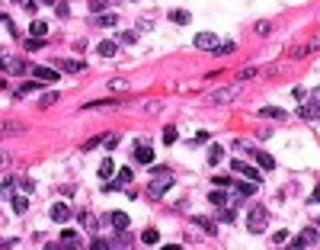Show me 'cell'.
Wrapping results in <instances>:
<instances>
[{
  "instance_id": "6da1fadb",
  "label": "cell",
  "mask_w": 320,
  "mask_h": 250,
  "mask_svg": "<svg viewBox=\"0 0 320 250\" xmlns=\"http://www.w3.org/2000/svg\"><path fill=\"white\" fill-rule=\"evenodd\" d=\"M173 186V176H170V170H154V180H151V186H147V196L151 199H160L163 192Z\"/></svg>"
},
{
  "instance_id": "7a4b0ae2",
  "label": "cell",
  "mask_w": 320,
  "mask_h": 250,
  "mask_svg": "<svg viewBox=\"0 0 320 250\" xmlns=\"http://www.w3.org/2000/svg\"><path fill=\"white\" fill-rule=\"evenodd\" d=\"M269 225V212L263 209V205H253L250 215H247V231H253V234H263Z\"/></svg>"
},
{
  "instance_id": "3957f363",
  "label": "cell",
  "mask_w": 320,
  "mask_h": 250,
  "mask_svg": "<svg viewBox=\"0 0 320 250\" xmlns=\"http://www.w3.org/2000/svg\"><path fill=\"white\" fill-rule=\"evenodd\" d=\"M231 170H234V176H244V180H250V183H259L263 176H259V170L253 164H244V160H231Z\"/></svg>"
},
{
  "instance_id": "277c9868",
  "label": "cell",
  "mask_w": 320,
  "mask_h": 250,
  "mask_svg": "<svg viewBox=\"0 0 320 250\" xmlns=\"http://www.w3.org/2000/svg\"><path fill=\"white\" fill-rule=\"evenodd\" d=\"M234 96H240V83L224 87V90H214V93H212V103H214V106H224V103H231Z\"/></svg>"
},
{
  "instance_id": "5b68a950",
  "label": "cell",
  "mask_w": 320,
  "mask_h": 250,
  "mask_svg": "<svg viewBox=\"0 0 320 250\" xmlns=\"http://www.w3.org/2000/svg\"><path fill=\"white\" fill-rule=\"evenodd\" d=\"M317 113H320V87L311 93V99H307L304 106L298 109V115H301V119H311V115H317Z\"/></svg>"
},
{
  "instance_id": "8992f818",
  "label": "cell",
  "mask_w": 320,
  "mask_h": 250,
  "mask_svg": "<svg viewBox=\"0 0 320 250\" xmlns=\"http://www.w3.org/2000/svg\"><path fill=\"white\" fill-rule=\"evenodd\" d=\"M192 45H196V48H202V52H214V48L221 45V42H218V36H214V32H198Z\"/></svg>"
},
{
  "instance_id": "52a82bcc",
  "label": "cell",
  "mask_w": 320,
  "mask_h": 250,
  "mask_svg": "<svg viewBox=\"0 0 320 250\" xmlns=\"http://www.w3.org/2000/svg\"><path fill=\"white\" fill-rule=\"evenodd\" d=\"M314 241H317V231H314V228H304V231H301V234L291 241V247H295V250H301V247H314Z\"/></svg>"
},
{
  "instance_id": "ba28073f",
  "label": "cell",
  "mask_w": 320,
  "mask_h": 250,
  "mask_svg": "<svg viewBox=\"0 0 320 250\" xmlns=\"http://www.w3.org/2000/svg\"><path fill=\"white\" fill-rule=\"evenodd\" d=\"M256 192V183H250V180H237L234 183V199H247V196H253Z\"/></svg>"
},
{
  "instance_id": "9c48e42d",
  "label": "cell",
  "mask_w": 320,
  "mask_h": 250,
  "mask_svg": "<svg viewBox=\"0 0 320 250\" xmlns=\"http://www.w3.org/2000/svg\"><path fill=\"white\" fill-rule=\"evenodd\" d=\"M48 215H52V221H58V225H61V221L71 218V209H68V202H54L52 209H48Z\"/></svg>"
},
{
  "instance_id": "30bf717a",
  "label": "cell",
  "mask_w": 320,
  "mask_h": 250,
  "mask_svg": "<svg viewBox=\"0 0 320 250\" xmlns=\"http://www.w3.org/2000/svg\"><path fill=\"white\" fill-rule=\"evenodd\" d=\"M259 115H263V119H288V113L279 109V106H263V109H259Z\"/></svg>"
},
{
  "instance_id": "8fae6325",
  "label": "cell",
  "mask_w": 320,
  "mask_h": 250,
  "mask_svg": "<svg viewBox=\"0 0 320 250\" xmlns=\"http://www.w3.org/2000/svg\"><path fill=\"white\" fill-rule=\"evenodd\" d=\"M208 202H212L214 209H224V205H228V192H224V190H212V192H208Z\"/></svg>"
},
{
  "instance_id": "7c38bea8",
  "label": "cell",
  "mask_w": 320,
  "mask_h": 250,
  "mask_svg": "<svg viewBox=\"0 0 320 250\" xmlns=\"http://www.w3.org/2000/svg\"><path fill=\"white\" fill-rule=\"evenodd\" d=\"M131 154H135L138 164H151V160H154V151L147 148V144H141V148H138V151H131Z\"/></svg>"
},
{
  "instance_id": "4fadbf2b",
  "label": "cell",
  "mask_w": 320,
  "mask_h": 250,
  "mask_svg": "<svg viewBox=\"0 0 320 250\" xmlns=\"http://www.w3.org/2000/svg\"><path fill=\"white\" fill-rule=\"evenodd\" d=\"M38 80H58V68H32Z\"/></svg>"
},
{
  "instance_id": "5bb4252c",
  "label": "cell",
  "mask_w": 320,
  "mask_h": 250,
  "mask_svg": "<svg viewBox=\"0 0 320 250\" xmlns=\"http://www.w3.org/2000/svg\"><path fill=\"white\" fill-rule=\"evenodd\" d=\"M99 55H103V58H112V55L115 52H119V45H115V42H112V38H106V42H99Z\"/></svg>"
},
{
  "instance_id": "9a60e30c",
  "label": "cell",
  "mask_w": 320,
  "mask_h": 250,
  "mask_svg": "<svg viewBox=\"0 0 320 250\" xmlns=\"http://www.w3.org/2000/svg\"><path fill=\"white\" fill-rule=\"evenodd\" d=\"M109 225H115L119 231H125V228H128V215H125V212H112V215H109Z\"/></svg>"
},
{
  "instance_id": "2e32d148",
  "label": "cell",
  "mask_w": 320,
  "mask_h": 250,
  "mask_svg": "<svg viewBox=\"0 0 320 250\" xmlns=\"http://www.w3.org/2000/svg\"><path fill=\"white\" fill-rule=\"evenodd\" d=\"M58 71H71V74H80V71H84V64H80V61H58Z\"/></svg>"
},
{
  "instance_id": "e0dca14e",
  "label": "cell",
  "mask_w": 320,
  "mask_h": 250,
  "mask_svg": "<svg viewBox=\"0 0 320 250\" xmlns=\"http://www.w3.org/2000/svg\"><path fill=\"white\" fill-rule=\"evenodd\" d=\"M10 202H13V212H16V215H23L26 209H29V199H26V196H13Z\"/></svg>"
},
{
  "instance_id": "ac0fdd59",
  "label": "cell",
  "mask_w": 320,
  "mask_h": 250,
  "mask_svg": "<svg viewBox=\"0 0 320 250\" xmlns=\"http://www.w3.org/2000/svg\"><path fill=\"white\" fill-rule=\"evenodd\" d=\"M112 173H115V160H112V157H106L103 164H99V176H106V180H109Z\"/></svg>"
},
{
  "instance_id": "d6986e66",
  "label": "cell",
  "mask_w": 320,
  "mask_h": 250,
  "mask_svg": "<svg viewBox=\"0 0 320 250\" xmlns=\"http://www.w3.org/2000/svg\"><path fill=\"white\" fill-rule=\"evenodd\" d=\"M218 221H224V225H231V221H237V212L224 205V209H218Z\"/></svg>"
},
{
  "instance_id": "ffe728a7",
  "label": "cell",
  "mask_w": 320,
  "mask_h": 250,
  "mask_svg": "<svg viewBox=\"0 0 320 250\" xmlns=\"http://www.w3.org/2000/svg\"><path fill=\"white\" fill-rule=\"evenodd\" d=\"M256 164H259V167H263V170H272V167H275V160H272V157H269V154H266V151H256Z\"/></svg>"
},
{
  "instance_id": "44dd1931",
  "label": "cell",
  "mask_w": 320,
  "mask_h": 250,
  "mask_svg": "<svg viewBox=\"0 0 320 250\" xmlns=\"http://www.w3.org/2000/svg\"><path fill=\"white\" fill-rule=\"evenodd\" d=\"M221 157H224V148L221 144H212V148H208V164H218Z\"/></svg>"
},
{
  "instance_id": "7402d4cb",
  "label": "cell",
  "mask_w": 320,
  "mask_h": 250,
  "mask_svg": "<svg viewBox=\"0 0 320 250\" xmlns=\"http://www.w3.org/2000/svg\"><path fill=\"white\" fill-rule=\"evenodd\" d=\"M7 71H13V74H26V64L16 58H7Z\"/></svg>"
},
{
  "instance_id": "603a6c76",
  "label": "cell",
  "mask_w": 320,
  "mask_h": 250,
  "mask_svg": "<svg viewBox=\"0 0 320 250\" xmlns=\"http://www.w3.org/2000/svg\"><path fill=\"white\" fill-rule=\"evenodd\" d=\"M93 23H96V26H115V13H99Z\"/></svg>"
},
{
  "instance_id": "cb8c5ba5",
  "label": "cell",
  "mask_w": 320,
  "mask_h": 250,
  "mask_svg": "<svg viewBox=\"0 0 320 250\" xmlns=\"http://www.w3.org/2000/svg\"><path fill=\"white\" fill-rule=\"evenodd\" d=\"M192 221H196V225H198V228H205L208 234H214V221H208V218H202V215H196V218H192Z\"/></svg>"
},
{
  "instance_id": "d4e9b609",
  "label": "cell",
  "mask_w": 320,
  "mask_h": 250,
  "mask_svg": "<svg viewBox=\"0 0 320 250\" xmlns=\"http://www.w3.org/2000/svg\"><path fill=\"white\" fill-rule=\"evenodd\" d=\"M170 19L173 23H189V13L186 10H170Z\"/></svg>"
},
{
  "instance_id": "484cf974",
  "label": "cell",
  "mask_w": 320,
  "mask_h": 250,
  "mask_svg": "<svg viewBox=\"0 0 320 250\" xmlns=\"http://www.w3.org/2000/svg\"><path fill=\"white\" fill-rule=\"evenodd\" d=\"M45 32H48L45 23H32V38H45Z\"/></svg>"
},
{
  "instance_id": "4316f807",
  "label": "cell",
  "mask_w": 320,
  "mask_h": 250,
  "mask_svg": "<svg viewBox=\"0 0 320 250\" xmlns=\"http://www.w3.org/2000/svg\"><path fill=\"white\" fill-rule=\"evenodd\" d=\"M141 241H144V244H157V241H160V234L154 231V228H147L144 234H141Z\"/></svg>"
},
{
  "instance_id": "83f0119b",
  "label": "cell",
  "mask_w": 320,
  "mask_h": 250,
  "mask_svg": "<svg viewBox=\"0 0 320 250\" xmlns=\"http://www.w3.org/2000/svg\"><path fill=\"white\" fill-rule=\"evenodd\" d=\"M234 42H221V45H218V48H214V55H231V52H234Z\"/></svg>"
},
{
  "instance_id": "f1b7e54d",
  "label": "cell",
  "mask_w": 320,
  "mask_h": 250,
  "mask_svg": "<svg viewBox=\"0 0 320 250\" xmlns=\"http://www.w3.org/2000/svg\"><path fill=\"white\" fill-rule=\"evenodd\" d=\"M13 132H23V125H16V122H10V125H0V135H13Z\"/></svg>"
},
{
  "instance_id": "f546056e",
  "label": "cell",
  "mask_w": 320,
  "mask_h": 250,
  "mask_svg": "<svg viewBox=\"0 0 320 250\" xmlns=\"http://www.w3.org/2000/svg\"><path fill=\"white\" fill-rule=\"evenodd\" d=\"M259 71L256 68H244V71H237V77H240V80H250V77H256Z\"/></svg>"
},
{
  "instance_id": "4dcf8cb0",
  "label": "cell",
  "mask_w": 320,
  "mask_h": 250,
  "mask_svg": "<svg viewBox=\"0 0 320 250\" xmlns=\"http://www.w3.org/2000/svg\"><path fill=\"white\" fill-rule=\"evenodd\" d=\"M214 186H218V190H228L234 183H231V176H214Z\"/></svg>"
},
{
  "instance_id": "1f68e13d",
  "label": "cell",
  "mask_w": 320,
  "mask_h": 250,
  "mask_svg": "<svg viewBox=\"0 0 320 250\" xmlns=\"http://www.w3.org/2000/svg\"><path fill=\"white\" fill-rule=\"evenodd\" d=\"M163 141H167V144L176 141V129H173V125H167V129H163Z\"/></svg>"
},
{
  "instance_id": "d6a6232c",
  "label": "cell",
  "mask_w": 320,
  "mask_h": 250,
  "mask_svg": "<svg viewBox=\"0 0 320 250\" xmlns=\"http://www.w3.org/2000/svg\"><path fill=\"white\" fill-rule=\"evenodd\" d=\"M80 225L93 231V225H96V221H93V215H90V212H80Z\"/></svg>"
},
{
  "instance_id": "836d02e7",
  "label": "cell",
  "mask_w": 320,
  "mask_h": 250,
  "mask_svg": "<svg viewBox=\"0 0 320 250\" xmlns=\"http://www.w3.org/2000/svg\"><path fill=\"white\" fill-rule=\"evenodd\" d=\"M90 250H109V241L106 237H96V241L90 244Z\"/></svg>"
},
{
  "instance_id": "e575fe53",
  "label": "cell",
  "mask_w": 320,
  "mask_h": 250,
  "mask_svg": "<svg viewBox=\"0 0 320 250\" xmlns=\"http://www.w3.org/2000/svg\"><path fill=\"white\" fill-rule=\"evenodd\" d=\"M106 3H109V0H90V10H93V13H103Z\"/></svg>"
},
{
  "instance_id": "d590c367",
  "label": "cell",
  "mask_w": 320,
  "mask_h": 250,
  "mask_svg": "<svg viewBox=\"0 0 320 250\" xmlns=\"http://www.w3.org/2000/svg\"><path fill=\"white\" fill-rule=\"evenodd\" d=\"M26 48H29V52H38V48H42V38H32V36H29V42H26Z\"/></svg>"
},
{
  "instance_id": "8d00e7d4",
  "label": "cell",
  "mask_w": 320,
  "mask_h": 250,
  "mask_svg": "<svg viewBox=\"0 0 320 250\" xmlns=\"http://www.w3.org/2000/svg\"><path fill=\"white\" fill-rule=\"evenodd\" d=\"M285 241H288V231H275L272 234V244H285Z\"/></svg>"
},
{
  "instance_id": "74e56055",
  "label": "cell",
  "mask_w": 320,
  "mask_h": 250,
  "mask_svg": "<svg viewBox=\"0 0 320 250\" xmlns=\"http://www.w3.org/2000/svg\"><path fill=\"white\" fill-rule=\"evenodd\" d=\"M52 103H58V93H45L42 96V106H52Z\"/></svg>"
},
{
  "instance_id": "f35d334b",
  "label": "cell",
  "mask_w": 320,
  "mask_h": 250,
  "mask_svg": "<svg viewBox=\"0 0 320 250\" xmlns=\"http://www.w3.org/2000/svg\"><path fill=\"white\" fill-rule=\"evenodd\" d=\"M10 192H13V180H7V183H3V186H0V196H3V199H7Z\"/></svg>"
},
{
  "instance_id": "ab89813d",
  "label": "cell",
  "mask_w": 320,
  "mask_h": 250,
  "mask_svg": "<svg viewBox=\"0 0 320 250\" xmlns=\"http://www.w3.org/2000/svg\"><path fill=\"white\" fill-rule=\"evenodd\" d=\"M54 10H58V16H68V13H71V7H68V0H61V3H58V7H54Z\"/></svg>"
},
{
  "instance_id": "60d3db41",
  "label": "cell",
  "mask_w": 320,
  "mask_h": 250,
  "mask_svg": "<svg viewBox=\"0 0 320 250\" xmlns=\"http://www.w3.org/2000/svg\"><path fill=\"white\" fill-rule=\"evenodd\" d=\"M125 87H128V80H112L109 83V90H125Z\"/></svg>"
},
{
  "instance_id": "b9f144b4",
  "label": "cell",
  "mask_w": 320,
  "mask_h": 250,
  "mask_svg": "<svg viewBox=\"0 0 320 250\" xmlns=\"http://www.w3.org/2000/svg\"><path fill=\"white\" fill-rule=\"evenodd\" d=\"M307 52H311V48H307V45H301V48H295V52H291V58H304Z\"/></svg>"
},
{
  "instance_id": "7bdbcfd3",
  "label": "cell",
  "mask_w": 320,
  "mask_h": 250,
  "mask_svg": "<svg viewBox=\"0 0 320 250\" xmlns=\"http://www.w3.org/2000/svg\"><path fill=\"white\" fill-rule=\"evenodd\" d=\"M122 42H128V45H131V42H138V32H122Z\"/></svg>"
},
{
  "instance_id": "ee69618b",
  "label": "cell",
  "mask_w": 320,
  "mask_h": 250,
  "mask_svg": "<svg viewBox=\"0 0 320 250\" xmlns=\"http://www.w3.org/2000/svg\"><path fill=\"white\" fill-rule=\"evenodd\" d=\"M307 48H311V52H317V48H320V32H317V36H314V42H311V45H307Z\"/></svg>"
},
{
  "instance_id": "f6af8a7d",
  "label": "cell",
  "mask_w": 320,
  "mask_h": 250,
  "mask_svg": "<svg viewBox=\"0 0 320 250\" xmlns=\"http://www.w3.org/2000/svg\"><path fill=\"white\" fill-rule=\"evenodd\" d=\"M7 160H10V154H7V151H0V167H7Z\"/></svg>"
},
{
  "instance_id": "bcb514c9",
  "label": "cell",
  "mask_w": 320,
  "mask_h": 250,
  "mask_svg": "<svg viewBox=\"0 0 320 250\" xmlns=\"http://www.w3.org/2000/svg\"><path fill=\"white\" fill-rule=\"evenodd\" d=\"M311 202H320V186H317V190L311 192Z\"/></svg>"
},
{
  "instance_id": "7dc6e473",
  "label": "cell",
  "mask_w": 320,
  "mask_h": 250,
  "mask_svg": "<svg viewBox=\"0 0 320 250\" xmlns=\"http://www.w3.org/2000/svg\"><path fill=\"white\" fill-rule=\"evenodd\" d=\"M160 250H183L179 244H167V247H160Z\"/></svg>"
},
{
  "instance_id": "c3c4849f",
  "label": "cell",
  "mask_w": 320,
  "mask_h": 250,
  "mask_svg": "<svg viewBox=\"0 0 320 250\" xmlns=\"http://www.w3.org/2000/svg\"><path fill=\"white\" fill-rule=\"evenodd\" d=\"M38 3H54V7H58V3H61V0H38Z\"/></svg>"
},
{
  "instance_id": "681fc988",
  "label": "cell",
  "mask_w": 320,
  "mask_h": 250,
  "mask_svg": "<svg viewBox=\"0 0 320 250\" xmlns=\"http://www.w3.org/2000/svg\"><path fill=\"white\" fill-rule=\"evenodd\" d=\"M282 250H295V247H291V244H288V247H282Z\"/></svg>"
},
{
  "instance_id": "f907efd6",
  "label": "cell",
  "mask_w": 320,
  "mask_h": 250,
  "mask_svg": "<svg viewBox=\"0 0 320 250\" xmlns=\"http://www.w3.org/2000/svg\"><path fill=\"white\" fill-rule=\"evenodd\" d=\"M317 225H320V218H317Z\"/></svg>"
}]
</instances>
